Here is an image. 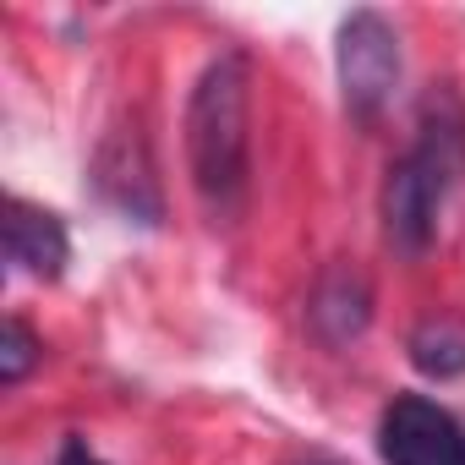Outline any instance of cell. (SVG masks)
Returning a JSON list of instances; mask_svg holds the SVG:
<instances>
[{
    "instance_id": "cell-7",
    "label": "cell",
    "mask_w": 465,
    "mask_h": 465,
    "mask_svg": "<svg viewBox=\"0 0 465 465\" xmlns=\"http://www.w3.org/2000/svg\"><path fill=\"white\" fill-rule=\"evenodd\" d=\"M307 318H312L318 340H329V345L361 340L367 323H372V291H367V280L356 269H329L318 280L312 302H307Z\"/></svg>"
},
{
    "instance_id": "cell-11",
    "label": "cell",
    "mask_w": 465,
    "mask_h": 465,
    "mask_svg": "<svg viewBox=\"0 0 465 465\" xmlns=\"http://www.w3.org/2000/svg\"><path fill=\"white\" fill-rule=\"evenodd\" d=\"M302 465H340V460H329V454H307Z\"/></svg>"
},
{
    "instance_id": "cell-1",
    "label": "cell",
    "mask_w": 465,
    "mask_h": 465,
    "mask_svg": "<svg viewBox=\"0 0 465 465\" xmlns=\"http://www.w3.org/2000/svg\"><path fill=\"white\" fill-rule=\"evenodd\" d=\"M186 170L208 224H230L252 186V61L224 50L186 99Z\"/></svg>"
},
{
    "instance_id": "cell-3",
    "label": "cell",
    "mask_w": 465,
    "mask_h": 465,
    "mask_svg": "<svg viewBox=\"0 0 465 465\" xmlns=\"http://www.w3.org/2000/svg\"><path fill=\"white\" fill-rule=\"evenodd\" d=\"M334 72H340V99L351 110V121L372 126L394 88H400V34L383 12L361 6L340 23V45H334Z\"/></svg>"
},
{
    "instance_id": "cell-4",
    "label": "cell",
    "mask_w": 465,
    "mask_h": 465,
    "mask_svg": "<svg viewBox=\"0 0 465 465\" xmlns=\"http://www.w3.org/2000/svg\"><path fill=\"white\" fill-rule=\"evenodd\" d=\"M383 465H465V427L427 394H394L378 416Z\"/></svg>"
},
{
    "instance_id": "cell-8",
    "label": "cell",
    "mask_w": 465,
    "mask_h": 465,
    "mask_svg": "<svg viewBox=\"0 0 465 465\" xmlns=\"http://www.w3.org/2000/svg\"><path fill=\"white\" fill-rule=\"evenodd\" d=\"M411 367L421 372V378H460L465 372V329H454V323H421L416 334H411Z\"/></svg>"
},
{
    "instance_id": "cell-10",
    "label": "cell",
    "mask_w": 465,
    "mask_h": 465,
    "mask_svg": "<svg viewBox=\"0 0 465 465\" xmlns=\"http://www.w3.org/2000/svg\"><path fill=\"white\" fill-rule=\"evenodd\" d=\"M55 465H104V460H99V449L88 438H66L61 454H55Z\"/></svg>"
},
{
    "instance_id": "cell-5",
    "label": "cell",
    "mask_w": 465,
    "mask_h": 465,
    "mask_svg": "<svg viewBox=\"0 0 465 465\" xmlns=\"http://www.w3.org/2000/svg\"><path fill=\"white\" fill-rule=\"evenodd\" d=\"M94 186L104 203H115L126 219L137 224H159L164 203H159V186H153V164H148V148L143 137L132 132H110L104 148H99V164H94Z\"/></svg>"
},
{
    "instance_id": "cell-9",
    "label": "cell",
    "mask_w": 465,
    "mask_h": 465,
    "mask_svg": "<svg viewBox=\"0 0 465 465\" xmlns=\"http://www.w3.org/2000/svg\"><path fill=\"white\" fill-rule=\"evenodd\" d=\"M39 356H45L39 334H34L23 318H6V334H0V383L17 389V383L34 372V361H39Z\"/></svg>"
},
{
    "instance_id": "cell-6",
    "label": "cell",
    "mask_w": 465,
    "mask_h": 465,
    "mask_svg": "<svg viewBox=\"0 0 465 465\" xmlns=\"http://www.w3.org/2000/svg\"><path fill=\"white\" fill-rule=\"evenodd\" d=\"M6 258L12 269L34 274V280H61L72 263V236L61 213L28 203V197H6Z\"/></svg>"
},
{
    "instance_id": "cell-2",
    "label": "cell",
    "mask_w": 465,
    "mask_h": 465,
    "mask_svg": "<svg viewBox=\"0 0 465 465\" xmlns=\"http://www.w3.org/2000/svg\"><path fill=\"white\" fill-rule=\"evenodd\" d=\"M465 197V110L454 94L427 99L416 148L389 164L383 181V230L400 258H421L438 242V224Z\"/></svg>"
}]
</instances>
